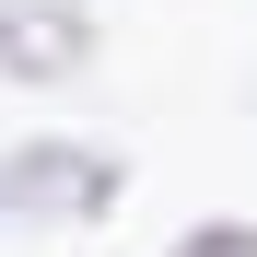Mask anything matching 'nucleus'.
I'll return each instance as SVG.
<instances>
[{"mask_svg":"<svg viewBox=\"0 0 257 257\" xmlns=\"http://www.w3.org/2000/svg\"><path fill=\"white\" fill-rule=\"evenodd\" d=\"M117 152H94V141H24V152H0V210L12 222H105L117 210Z\"/></svg>","mask_w":257,"mask_h":257,"instance_id":"nucleus-1","label":"nucleus"},{"mask_svg":"<svg viewBox=\"0 0 257 257\" xmlns=\"http://www.w3.org/2000/svg\"><path fill=\"white\" fill-rule=\"evenodd\" d=\"M82 59H94L82 0H0V70L12 82H70Z\"/></svg>","mask_w":257,"mask_h":257,"instance_id":"nucleus-2","label":"nucleus"},{"mask_svg":"<svg viewBox=\"0 0 257 257\" xmlns=\"http://www.w3.org/2000/svg\"><path fill=\"white\" fill-rule=\"evenodd\" d=\"M164 257H257V222H187Z\"/></svg>","mask_w":257,"mask_h":257,"instance_id":"nucleus-3","label":"nucleus"}]
</instances>
